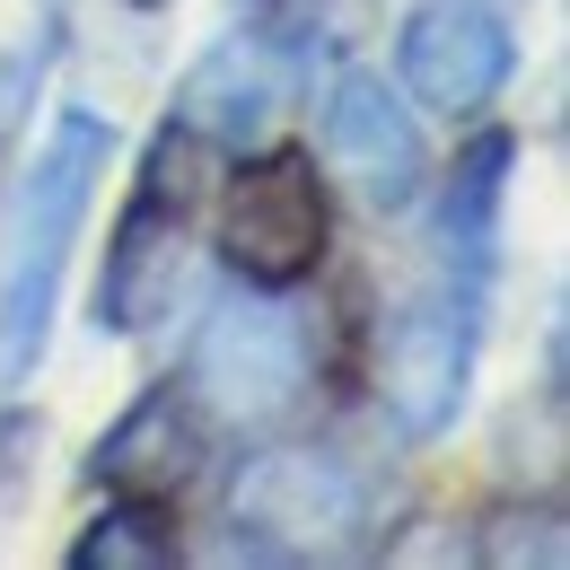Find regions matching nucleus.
Here are the masks:
<instances>
[{"label": "nucleus", "instance_id": "obj_8", "mask_svg": "<svg viewBox=\"0 0 570 570\" xmlns=\"http://www.w3.org/2000/svg\"><path fill=\"white\" fill-rule=\"evenodd\" d=\"M325 158L352 176V194L368 212H404L430 176L422 124L377 71H343L325 88Z\"/></svg>", "mask_w": 570, "mask_h": 570}, {"label": "nucleus", "instance_id": "obj_12", "mask_svg": "<svg viewBox=\"0 0 570 570\" xmlns=\"http://www.w3.org/2000/svg\"><path fill=\"white\" fill-rule=\"evenodd\" d=\"M185 553L176 544V518H167V500H124L106 518H88V535L71 544V570H167Z\"/></svg>", "mask_w": 570, "mask_h": 570}, {"label": "nucleus", "instance_id": "obj_11", "mask_svg": "<svg viewBox=\"0 0 570 570\" xmlns=\"http://www.w3.org/2000/svg\"><path fill=\"white\" fill-rule=\"evenodd\" d=\"M500 194H509V141L483 132V141L456 158V185H448V212H439V273L456 282H492L500 255Z\"/></svg>", "mask_w": 570, "mask_h": 570}, {"label": "nucleus", "instance_id": "obj_1", "mask_svg": "<svg viewBox=\"0 0 570 570\" xmlns=\"http://www.w3.org/2000/svg\"><path fill=\"white\" fill-rule=\"evenodd\" d=\"M106 158H115V124L71 106V115H53V132H45L27 185H18L9 246H0V386H27L36 360H45L53 307H62V264L79 246V219H88Z\"/></svg>", "mask_w": 570, "mask_h": 570}, {"label": "nucleus", "instance_id": "obj_9", "mask_svg": "<svg viewBox=\"0 0 570 570\" xmlns=\"http://www.w3.org/2000/svg\"><path fill=\"white\" fill-rule=\"evenodd\" d=\"M289 79H282V53L264 36H219L194 71L176 79V132L194 141H219V149H255L282 115Z\"/></svg>", "mask_w": 570, "mask_h": 570}, {"label": "nucleus", "instance_id": "obj_3", "mask_svg": "<svg viewBox=\"0 0 570 570\" xmlns=\"http://www.w3.org/2000/svg\"><path fill=\"white\" fill-rule=\"evenodd\" d=\"M307 395V334L273 289H219L185 352V404L228 430H264Z\"/></svg>", "mask_w": 570, "mask_h": 570}, {"label": "nucleus", "instance_id": "obj_10", "mask_svg": "<svg viewBox=\"0 0 570 570\" xmlns=\"http://www.w3.org/2000/svg\"><path fill=\"white\" fill-rule=\"evenodd\" d=\"M88 474L124 500H176L203 474V413L185 404V386H149L141 404H124V422L88 448Z\"/></svg>", "mask_w": 570, "mask_h": 570}, {"label": "nucleus", "instance_id": "obj_15", "mask_svg": "<svg viewBox=\"0 0 570 570\" xmlns=\"http://www.w3.org/2000/svg\"><path fill=\"white\" fill-rule=\"evenodd\" d=\"M36 79H45V53H0V141L18 132V115H27Z\"/></svg>", "mask_w": 570, "mask_h": 570}, {"label": "nucleus", "instance_id": "obj_5", "mask_svg": "<svg viewBox=\"0 0 570 570\" xmlns=\"http://www.w3.org/2000/svg\"><path fill=\"white\" fill-rule=\"evenodd\" d=\"M185 212H194V132H158L149 141V176L124 203L115 237H106V273H97V334H149L176 298L185 273Z\"/></svg>", "mask_w": 570, "mask_h": 570}, {"label": "nucleus", "instance_id": "obj_14", "mask_svg": "<svg viewBox=\"0 0 570 570\" xmlns=\"http://www.w3.org/2000/svg\"><path fill=\"white\" fill-rule=\"evenodd\" d=\"M36 448H45V413H18V404H9V413H0V500H18Z\"/></svg>", "mask_w": 570, "mask_h": 570}, {"label": "nucleus", "instance_id": "obj_7", "mask_svg": "<svg viewBox=\"0 0 570 570\" xmlns=\"http://www.w3.org/2000/svg\"><path fill=\"white\" fill-rule=\"evenodd\" d=\"M509 62H518V36L492 0H430L404 18L395 36V71H404V97L448 115V124H474L509 88Z\"/></svg>", "mask_w": 570, "mask_h": 570}, {"label": "nucleus", "instance_id": "obj_4", "mask_svg": "<svg viewBox=\"0 0 570 570\" xmlns=\"http://www.w3.org/2000/svg\"><path fill=\"white\" fill-rule=\"evenodd\" d=\"M474 352H483V289L456 282V273L413 289L377 334V404H386V422L404 439H439L465 413Z\"/></svg>", "mask_w": 570, "mask_h": 570}, {"label": "nucleus", "instance_id": "obj_6", "mask_svg": "<svg viewBox=\"0 0 570 570\" xmlns=\"http://www.w3.org/2000/svg\"><path fill=\"white\" fill-rule=\"evenodd\" d=\"M325 176L307 149H264L255 167H237L228 203H219V264L255 289H298L325 264Z\"/></svg>", "mask_w": 570, "mask_h": 570}, {"label": "nucleus", "instance_id": "obj_13", "mask_svg": "<svg viewBox=\"0 0 570 570\" xmlns=\"http://www.w3.org/2000/svg\"><path fill=\"white\" fill-rule=\"evenodd\" d=\"M562 553H570V535H562V509L553 500H509L474 535V562H492V570H518V562L562 570Z\"/></svg>", "mask_w": 570, "mask_h": 570}, {"label": "nucleus", "instance_id": "obj_16", "mask_svg": "<svg viewBox=\"0 0 570 570\" xmlns=\"http://www.w3.org/2000/svg\"><path fill=\"white\" fill-rule=\"evenodd\" d=\"M132 9H158V0H132Z\"/></svg>", "mask_w": 570, "mask_h": 570}, {"label": "nucleus", "instance_id": "obj_2", "mask_svg": "<svg viewBox=\"0 0 570 570\" xmlns=\"http://www.w3.org/2000/svg\"><path fill=\"white\" fill-rule=\"evenodd\" d=\"M228 562H316V553H352L368 527V483L343 448H264L237 465L228 483Z\"/></svg>", "mask_w": 570, "mask_h": 570}]
</instances>
